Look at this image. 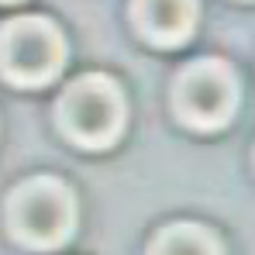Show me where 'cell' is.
I'll return each mask as SVG.
<instances>
[{"label": "cell", "mask_w": 255, "mask_h": 255, "mask_svg": "<svg viewBox=\"0 0 255 255\" xmlns=\"http://www.w3.org/2000/svg\"><path fill=\"white\" fill-rule=\"evenodd\" d=\"M238 86L221 62H197L176 86V107L193 128H221L235 111Z\"/></svg>", "instance_id": "277c9868"}, {"label": "cell", "mask_w": 255, "mask_h": 255, "mask_svg": "<svg viewBox=\"0 0 255 255\" xmlns=\"http://www.w3.org/2000/svg\"><path fill=\"white\" fill-rule=\"evenodd\" d=\"M138 28L159 45H179L197 24V0H134Z\"/></svg>", "instance_id": "5b68a950"}, {"label": "cell", "mask_w": 255, "mask_h": 255, "mask_svg": "<svg viewBox=\"0 0 255 255\" xmlns=\"http://www.w3.org/2000/svg\"><path fill=\"white\" fill-rule=\"evenodd\" d=\"M152 255H221V249L211 231L193 228V224H176L155 238Z\"/></svg>", "instance_id": "8992f818"}, {"label": "cell", "mask_w": 255, "mask_h": 255, "mask_svg": "<svg viewBox=\"0 0 255 255\" xmlns=\"http://www.w3.org/2000/svg\"><path fill=\"white\" fill-rule=\"evenodd\" d=\"M10 228L31 249H55L73 231V197L55 179H35L10 200Z\"/></svg>", "instance_id": "3957f363"}, {"label": "cell", "mask_w": 255, "mask_h": 255, "mask_svg": "<svg viewBox=\"0 0 255 255\" xmlns=\"http://www.w3.org/2000/svg\"><path fill=\"white\" fill-rule=\"evenodd\" d=\"M66 131L90 148L111 145L125 128V97L107 76H83L66 90L62 100Z\"/></svg>", "instance_id": "7a4b0ae2"}, {"label": "cell", "mask_w": 255, "mask_h": 255, "mask_svg": "<svg viewBox=\"0 0 255 255\" xmlns=\"http://www.w3.org/2000/svg\"><path fill=\"white\" fill-rule=\"evenodd\" d=\"M66 59V42L42 17H17L0 28V69L21 86L48 83Z\"/></svg>", "instance_id": "6da1fadb"}]
</instances>
